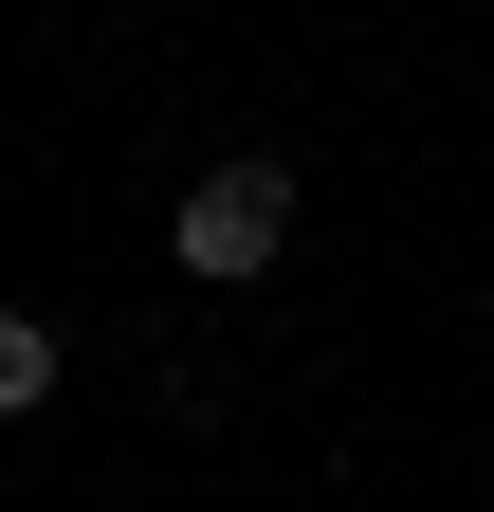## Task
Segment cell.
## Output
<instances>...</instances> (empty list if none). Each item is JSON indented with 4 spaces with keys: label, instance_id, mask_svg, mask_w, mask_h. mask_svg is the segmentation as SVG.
<instances>
[{
    "label": "cell",
    "instance_id": "cell-1",
    "mask_svg": "<svg viewBox=\"0 0 494 512\" xmlns=\"http://www.w3.org/2000/svg\"><path fill=\"white\" fill-rule=\"evenodd\" d=\"M275 238H293V165H202V183H183V220H165V256H183L202 293L275 275Z\"/></svg>",
    "mask_w": 494,
    "mask_h": 512
},
{
    "label": "cell",
    "instance_id": "cell-2",
    "mask_svg": "<svg viewBox=\"0 0 494 512\" xmlns=\"http://www.w3.org/2000/svg\"><path fill=\"white\" fill-rule=\"evenodd\" d=\"M55 403V330H37V311H0V421H37Z\"/></svg>",
    "mask_w": 494,
    "mask_h": 512
}]
</instances>
